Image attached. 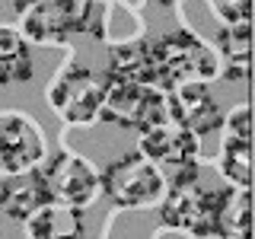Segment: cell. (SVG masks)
Returning a JSON list of instances; mask_svg holds the SVG:
<instances>
[{
    "label": "cell",
    "mask_w": 255,
    "mask_h": 239,
    "mask_svg": "<svg viewBox=\"0 0 255 239\" xmlns=\"http://www.w3.org/2000/svg\"><path fill=\"white\" fill-rule=\"evenodd\" d=\"M220 74V58L191 32H169L153 38V86L169 93L185 83H211Z\"/></svg>",
    "instance_id": "6da1fadb"
},
{
    "label": "cell",
    "mask_w": 255,
    "mask_h": 239,
    "mask_svg": "<svg viewBox=\"0 0 255 239\" xmlns=\"http://www.w3.org/2000/svg\"><path fill=\"white\" fill-rule=\"evenodd\" d=\"M29 185L42 195L45 204H64L83 211L99 195V172L90 166V159L77 153H54L29 172Z\"/></svg>",
    "instance_id": "7a4b0ae2"
},
{
    "label": "cell",
    "mask_w": 255,
    "mask_h": 239,
    "mask_svg": "<svg viewBox=\"0 0 255 239\" xmlns=\"http://www.w3.org/2000/svg\"><path fill=\"white\" fill-rule=\"evenodd\" d=\"M99 191L115 207L137 211V207H150V204L163 201L166 175L140 150H131V153H122L118 159H112L99 172Z\"/></svg>",
    "instance_id": "3957f363"
},
{
    "label": "cell",
    "mask_w": 255,
    "mask_h": 239,
    "mask_svg": "<svg viewBox=\"0 0 255 239\" xmlns=\"http://www.w3.org/2000/svg\"><path fill=\"white\" fill-rule=\"evenodd\" d=\"M230 188H201L195 185H175L166 188V201L159 211V220L166 227L185 230L195 239H223L220 236V211Z\"/></svg>",
    "instance_id": "277c9868"
},
{
    "label": "cell",
    "mask_w": 255,
    "mask_h": 239,
    "mask_svg": "<svg viewBox=\"0 0 255 239\" xmlns=\"http://www.w3.org/2000/svg\"><path fill=\"white\" fill-rule=\"evenodd\" d=\"M99 118L125 131H147L159 121H166V93L156 86L128 83V80L106 77V93H102Z\"/></svg>",
    "instance_id": "5b68a950"
},
{
    "label": "cell",
    "mask_w": 255,
    "mask_h": 239,
    "mask_svg": "<svg viewBox=\"0 0 255 239\" xmlns=\"http://www.w3.org/2000/svg\"><path fill=\"white\" fill-rule=\"evenodd\" d=\"M106 77L80 61H70L58 70V77L48 83V106H51L67 124H93L99 118Z\"/></svg>",
    "instance_id": "8992f818"
},
{
    "label": "cell",
    "mask_w": 255,
    "mask_h": 239,
    "mask_svg": "<svg viewBox=\"0 0 255 239\" xmlns=\"http://www.w3.org/2000/svg\"><path fill=\"white\" fill-rule=\"evenodd\" d=\"M45 159V137L32 118L0 112V172L26 175Z\"/></svg>",
    "instance_id": "52a82bcc"
},
{
    "label": "cell",
    "mask_w": 255,
    "mask_h": 239,
    "mask_svg": "<svg viewBox=\"0 0 255 239\" xmlns=\"http://www.w3.org/2000/svg\"><path fill=\"white\" fill-rule=\"evenodd\" d=\"M22 38L35 45H64L74 35H83L77 0H38L22 13Z\"/></svg>",
    "instance_id": "ba28073f"
},
{
    "label": "cell",
    "mask_w": 255,
    "mask_h": 239,
    "mask_svg": "<svg viewBox=\"0 0 255 239\" xmlns=\"http://www.w3.org/2000/svg\"><path fill=\"white\" fill-rule=\"evenodd\" d=\"M166 115L195 137H204V134H214L223 127V112L214 93L207 90V83H185L169 90L166 93Z\"/></svg>",
    "instance_id": "9c48e42d"
},
{
    "label": "cell",
    "mask_w": 255,
    "mask_h": 239,
    "mask_svg": "<svg viewBox=\"0 0 255 239\" xmlns=\"http://www.w3.org/2000/svg\"><path fill=\"white\" fill-rule=\"evenodd\" d=\"M140 153L150 159V163H163L172 166V169H182V166H195L198 156H201V143L191 131H185L175 121H159L147 131H140Z\"/></svg>",
    "instance_id": "30bf717a"
},
{
    "label": "cell",
    "mask_w": 255,
    "mask_h": 239,
    "mask_svg": "<svg viewBox=\"0 0 255 239\" xmlns=\"http://www.w3.org/2000/svg\"><path fill=\"white\" fill-rule=\"evenodd\" d=\"M22 227L26 239H86V217L80 207L45 204Z\"/></svg>",
    "instance_id": "8fae6325"
},
{
    "label": "cell",
    "mask_w": 255,
    "mask_h": 239,
    "mask_svg": "<svg viewBox=\"0 0 255 239\" xmlns=\"http://www.w3.org/2000/svg\"><path fill=\"white\" fill-rule=\"evenodd\" d=\"M106 77L153 86V38H134V42L112 45Z\"/></svg>",
    "instance_id": "7c38bea8"
},
{
    "label": "cell",
    "mask_w": 255,
    "mask_h": 239,
    "mask_svg": "<svg viewBox=\"0 0 255 239\" xmlns=\"http://www.w3.org/2000/svg\"><path fill=\"white\" fill-rule=\"evenodd\" d=\"M35 74L29 42L16 26H0V86H22Z\"/></svg>",
    "instance_id": "4fadbf2b"
},
{
    "label": "cell",
    "mask_w": 255,
    "mask_h": 239,
    "mask_svg": "<svg viewBox=\"0 0 255 239\" xmlns=\"http://www.w3.org/2000/svg\"><path fill=\"white\" fill-rule=\"evenodd\" d=\"M220 54L227 61L223 77L227 80H246L249 77V22L243 26H223L217 32Z\"/></svg>",
    "instance_id": "5bb4252c"
},
{
    "label": "cell",
    "mask_w": 255,
    "mask_h": 239,
    "mask_svg": "<svg viewBox=\"0 0 255 239\" xmlns=\"http://www.w3.org/2000/svg\"><path fill=\"white\" fill-rule=\"evenodd\" d=\"M220 172L233 188H249L252 182V140L243 137H223L220 150Z\"/></svg>",
    "instance_id": "9a60e30c"
},
{
    "label": "cell",
    "mask_w": 255,
    "mask_h": 239,
    "mask_svg": "<svg viewBox=\"0 0 255 239\" xmlns=\"http://www.w3.org/2000/svg\"><path fill=\"white\" fill-rule=\"evenodd\" d=\"M223 239H249V188H230L220 211Z\"/></svg>",
    "instance_id": "2e32d148"
},
{
    "label": "cell",
    "mask_w": 255,
    "mask_h": 239,
    "mask_svg": "<svg viewBox=\"0 0 255 239\" xmlns=\"http://www.w3.org/2000/svg\"><path fill=\"white\" fill-rule=\"evenodd\" d=\"M80 19H83V35L93 42H102L109 32V6L112 0H77Z\"/></svg>",
    "instance_id": "e0dca14e"
},
{
    "label": "cell",
    "mask_w": 255,
    "mask_h": 239,
    "mask_svg": "<svg viewBox=\"0 0 255 239\" xmlns=\"http://www.w3.org/2000/svg\"><path fill=\"white\" fill-rule=\"evenodd\" d=\"M38 207H45V201H42V195L29 185V188H13L10 198H6V204H3V211L13 223H26Z\"/></svg>",
    "instance_id": "ac0fdd59"
},
{
    "label": "cell",
    "mask_w": 255,
    "mask_h": 239,
    "mask_svg": "<svg viewBox=\"0 0 255 239\" xmlns=\"http://www.w3.org/2000/svg\"><path fill=\"white\" fill-rule=\"evenodd\" d=\"M214 16L223 26H243L249 22V0H207Z\"/></svg>",
    "instance_id": "d6986e66"
},
{
    "label": "cell",
    "mask_w": 255,
    "mask_h": 239,
    "mask_svg": "<svg viewBox=\"0 0 255 239\" xmlns=\"http://www.w3.org/2000/svg\"><path fill=\"white\" fill-rule=\"evenodd\" d=\"M223 131L227 137H243V140H252V118H249V106H236L223 118Z\"/></svg>",
    "instance_id": "ffe728a7"
},
{
    "label": "cell",
    "mask_w": 255,
    "mask_h": 239,
    "mask_svg": "<svg viewBox=\"0 0 255 239\" xmlns=\"http://www.w3.org/2000/svg\"><path fill=\"white\" fill-rule=\"evenodd\" d=\"M10 3V10H16V13H26V10H32V6L38 3V0H6Z\"/></svg>",
    "instance_id": "44dd1931"
},
{
    "label": "cell",
    "mask_w": 255,
    "mask_h": 239,
    "mask_svg": "<svg viewBox=\"0 0 255 239\" xmlns=\"http://www.w3.org/2000/svg\"><path fill=\"white\" fill-rule=\"evenodd\" d=\"M10 191H13V188L6 185V179H0V207L6 204V198H10Z\"/></svg>",
    "instance_id": "7402d4cb"
},
{
    "label": "cell",
    "mask_w": 255,
    "mask_h": 239,
    "mask_svg": "<svg viewBox=\"0 0 255 239\" xmlns=\"http://www.w3.org/2000/svg\"><path fill=\"white\" fill-rule=\"evenodd\" d=\"M147 3H153V6H172V0H147Z\"/></svg>",
    "instance_id": "603a6c76"
}]
</instances>
